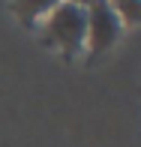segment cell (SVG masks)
<instances>
[{
    "label": "cell",
    "mask_w": 141,
    "mask_h": 147,
    "mask_svg": "<svg viewBox=\"0 0 141 147\" xmlns=\"http://www.w3.org/2000/svg\"><path fill=\"white\" fill-rule=\"evenodd\" d=\"M45 39L63 51H78L87 42V6L81 3H57L48 6L45 15Z\"/></svg>",
    "instance_id": "cell-1"
},
{
    "label": "cell",
    "mask_w": 141,
    "mask_h": 147,
    "mask_svg": "<svg viewBox=\"0 0 141 147\" xmlns=\"http://www.w3.org/2000/svg\"><path fill=\"white\" fill-rule=\"evenodd\" d=\"M120 15L111 3H93L87 6V48L93 54L108 51L114 42L120 39Z\"/></svg>",
    "instance_id": "cell-2"
},
{
    "label": "cell",
    "mask_w": 141,
    "mask_h": 147,
    "mask_svg": "<svg viewBox=\"0 0 141 147\" xmlns=\"http://www.w3.org/2000/svg\"><path fill=\"white\" fill-rule=\"evenodd\" d=\"M114 9H117V15H120V24L123 21H141V3H135V0H132V3H120V6H114Z\"/></svg>",
    "instance_id": "cell-3"
}]
</instances>
